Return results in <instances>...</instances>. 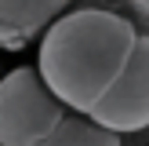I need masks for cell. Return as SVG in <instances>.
<instances>
[{"mask_svg": "<svg viewBox=\"0 0 149 146\" xmlns=\"http://www.w3.org/2000/svg\"><path fill=\"white\" fill-rule=\"evenodd\" d=\"M131 7H135V15L142 18V26H146V33H149V0H127Z\"/></svg>", "mask_w": 149, "mask_h": 146, "instance_id": "cell-6", "label": "cell"}, {"mask_svg": "<svg viewBox=\"0 0 149 146\" xmlns=\"http://www.w3.org/2000/svg\"><path fill=\"white\" fill-rule=\"evenodd\" d=\"M65 106L47 91L36 66L0 77V146H36L58 121Z\"/></svg>", "mask_w": 149, "mask_h": 146, "instance_id": "cell-2", "label": "cell"}, {"mask_svg": "<svg viewBox=\"0 0 149 146\" xmlns=\"http://www.w3.org/2000/svg\"><path fill=\"white\" fill-rule=\"evenodd\" d=\"M73 0H0V48L18 51L51 26Z\"/></svg>", "mask_w": 149, "mask_h": 146, "instance_id": "cell-4", "label": "cell"}, {"mask_svg": "<svg viewBox=\"0 0 149 146\" xmlns=\"http://www.w3.org/2000/svg\"><path fill=\"white\" fill-rule=\"evenodd\" d=\"M87 117L120 135L149 128V33H138L124 69L116 73L109 91L87 110Z\"/></svg>", "mask_w": 149, "mask_h": 146, "instance_id": "cell-3", "label": "cell"}, {"mask_svg": "<svg viewBox=\"0 0 149 146\" xmlns=\"http://www.w3.org/2000/svg\"><path fill=\"white\" fill-rule=\"evenodd\" d=\"M36 146H120V131L102 128V124L91 121L87 113L65 110L62 121H58Z\"/></svg>", "mask_w": 149, "mask_h": 146, "instance_id": "cell-5", "label": "cell"}, {"mask_svg": "<svg viewBox=\"0 0 149 146\" xmlns=\"http://www.w3.org/2000/svg\"><path fill=\"white\" fill-rule=\"evenodd\" d=\"M138 29L102 7L62 11L40 36L36 73L65 110L87 113L124 69Z\"/></svg>", "mask_w": 149, "mask_h": 146, "instance_id": "cell-1", "label": "cell"}]
</instances>
